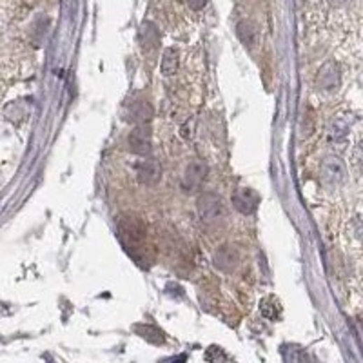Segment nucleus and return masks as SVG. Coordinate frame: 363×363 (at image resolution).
Segmentation results:
<instances>
[{
	"label": "nucleus",
	"mask_w": 363,
	"mask_h": 363,
	"mask_svg": "<svg viewBox=\"0 0 363 363\" xmlns=\"http://www.w3.org/2000/svg\"><path fill=\"white\" fill-rule=\"evenodd\" d=\"M320 178H322L323 185L329 189L340 187L347 180V167L343 160L338 157H327L322 162L320 167Z\"/></svg>",
	"instance_id": "f257e3e1"
},
{
	"label": "nucleus",
	"mask_w": 363,
	"mask_h": 363,
	"mask_svg": "<svg viewBox=\"0 0 363 363\" xmlns=\"http://www.w3.org/2000/svg\"><path fill=\"white\" fill-rule=\"evenodd\" d=\"M197 209L206 224H215L225 216L224 200L215 193H202L198 197Z\"/></svg>",
	"instance_id": "f03ea898"
},
{
	"label": "nucleus",
	"mask_w": 363,
	"mask_h": 363,
	"mask_svg": "<svg viewBox=\"0 0 363 363\" xmlns=\"http://www.w3.org/2000/svg\"><path fill=\"white\" fill-rule=\"evenodd\" d=\"M207 164L202 160L191 162L187 167H185V173L182 176V189L185 193H193L197 189H200V185L204 184V180L207 176Z\"/></svg>",
	"instance_id": "7ed1b4c3"
},
{
	"label": "nucleus",
	"mask_w": 363,
	"mask_h": 363,
	"mask_svg": "<svg viewBox=\"0 0 363 363\" xmlns=\"http://www.w3.org/2000/svg\"><path fill=\"white\" fill-rule=\"evenodd\" d=\"M118 229L129 243H140L145 238V224L135 215L122 216L118 220Z\"/></svg>",
	"instance_id": "20e7f679"
},
{
	"label": "nucleus",
	"mask_w": 363,
	"mask_h": 363,
	"mask_svg": "<svg viewBox=\"0 0 363 363\" xmlns=\"http://www.w3.org/2000/svg\"><path fill=\"white\" fill-rule=\"evenodd\" d=\"M231 200L234 209L242 215H252L260 206V194L251 187H238Z\"/></svg>",
	"instance_id": "39448f33"
},
{
	"label": "nucleus",
	"mask_w": 363,
	"mask_h": 363,
	"mask_svg": "<svg viewBox=\"0 0 363 363\" xmlns=\"http://www.w3.org/2000/svg\"><path fill=\"white\" fill-rule=\"evenodd\" d=\"M152 144V135L151 129H149L145 124H136V127L129 133L127 136V145H129V151L135 152V155H148L151 151Z\"/></svg>",
	"instance_id": "423d86ee"
},
{
	"label": "nucleus",
	"mask_w": 363,
	"mask_h": 363,
	"mask_svg": "<svg viewBox=\"0 0 363 363\" xmlns=\"http://www.w3.org/2000/svg\"><path fill=\"white\" fill-rule=\"evenodd\" d=\"M341 82V71L340 66H338L334 60H329L318 69V75H316V85H318L322 91H332L336 90Z\"/></svg>",
	"instance_id": "0eeeda50"
},
{
	"label": "nucleus",
	"mask_w": 363,
	"mask_h": 363,
	"mask_svg": "<svg viewBox=\"0 0 363 363\" xmlns=\"http://www.w3.org/2000/svg\"><path fill=\"white\" fill-rule=\"evenodd\" d=\"M213 264L222 273H233L240 264V255L233 245H222L213 255Z\"/></svg>",
	"instance_id": "6e6552de"
},
{
	"label": "nucleus",
	"mask_w": 363,
	"mask_h": 363,
	"mask_svg": "<svg viewBox=\"0 0 363 363\" xmlns=\"http://www.w3.org/2000/svg\"><path fill=\"white\" fill-rule=\"evenodd\" d=\"M136 176L142 185H157L162 178V167L155 158H144L136 166Z\"/></svg>",
	"instance_id": "1a4fd4ad"
},
{
	"label": "nucleus",
	"mask_w": 363,
	"mask_h": 363,
	"mask_svg": "<svg viewBox=\"0 0 363 363\" xmlns=\"http://www.w3.org/2000/svg\"><path fill=\"white\" fill-rule=\"evenodd\" d=\"M140 44L144 51H155L160 44V33L152 22H144L140 26Z\"/></svg>",
	"instance_id": "9d476101"
},
{
	"label": "nucleus",
	"mask_w": 363,
	"mask_h": 363,
	"mask_svg": "<svg viewBox=\"0 0 363 363\" xmlns=\"http://www.w3.org/2000/svg\"><path fill=\"white\" fill-rule=\"evenodd\" d=\"M155 117V109L149 102L145 100H138L131 106L129 109V120L135 122V124H149Z\"/></svg>",
	"instance_id": "9b49d317"
},
{
	"label": "nucleus",
	"mask_w": 363,
	"mask_h": 363,
	"mask_svg": "<svg viewBox=\"0 0 363 363\" xmlns=\"http://www.w3.org/2000/svg\"><path fill=\"white\" fill-rule=\"evenodd\" d=\"M162 73L166 76L175 75L178 71V51L173 50V48H167L162 55Z\"/></svg>",
	"instance_id": "f8f14e48"
},
{
	"label": "nucleus",
	"mask_w": 363,
	"mask_h": 363,
	"mask_svg": "<svg viewBox=\"0 0 363 363\" xmlns=\"http://www.w3.org/2000/svg\"><path fill=\"white\" fill-rule=\"evenodd\" d=\"M236 35L238 38L245 45H249V48H252V45L256 44V29L251 22H245V20H243V22H238Z\"/></svg>",
	"instance_id": "ddd939ff"
},
{
	"label": "nucleus",
	"mask_w": 363,
	"mask_h": 363,
	"mask_svg": "<svg viewBox=\"0 0 363 363\" xmlns=\"http://www.w3.org/2000/svg\"><path fill=\"white\" fill-rule=\"evenodd\" d=\"M135 331L140 338L151 341V343H155V346L164 343V334H162V331H158V329L152 327V325H136Z\"/></svg>",
	"instance_id": "4468645a"
},
{
	"label": "nucleus",
	"mask_w": 363,
	"mask_h": 363,
	"mask_svg": "<svg viewBox=\"0 0 363 363\" xmlns=\"http://www.w3.org/2000/svg\"><path fill=\"white\" fill-rule=\"evenodd\" d=\"M347 131H349V124L343 118H336L329 127V136L334 142H341L347 136Z\"/></svg>",
	"instance_id": "2eb2a0df"
},
{
	"label": "nucleus",
	"mask_w": 363,
	"mask_h": 363,
	"mask_svg": "<svg viewBox=\"0 0 363 363\" xmlns=\"http://www.w3.org/2000/svg\"><path fill=\"white\" fill-rule=\"evenodd\" d=\"M260 313L264 314L267 320H276L280 316L278 301L273 300V298H265V300L260 304Z\"/></svg>",
	"instance_id": "dca6fc26"
},
{
	"label": "nucleus",
	"mask_w": 363,
	"mask_h": 363,
	"mask_svg": "<svg viewBox=\"0 0 363 363\" xmlns=\"http://www.w3.org/2000/svg\"><path fill=\"white\" fill-rule=\"evenodd\" d=\"M206 358L209 360V362H216V360H227V356L220 350V347H211V349L207 350Z\"/></svg>",
	"instance_id": "f3484780"
},
{
	"label": "nucleus",
	"mask_w": 363,
	"mask_h": 363,
	"mask_svg": "<svg viewBox=\"0 0 363 363\" xmlns=\"http://www.w3.org/2000/svg\"><path fill=\"white\" fill-rule=\"evenodd\" d=\"M206 4H207V0H187V6L191 9H194V11L206 8Z\"/></svg>",
	"instance_id": "a211bd4d"
},
{
	"label": "nucleus",
	"mask_w": 363,
	"mask_h": 363,
	"mask_svg": "<svg viewBox=\"0 0 363 363\" xmlns=\"http://www.w3.org/2000/svg\"><path fill=\"white\" fill-rule=\"evenodd\" d=\"M329 2H331V4H334V6H341V4H346L347 0H329Z\"/></svg>",
	"instance_id": "6ab92c4d"
}]
</instances>
